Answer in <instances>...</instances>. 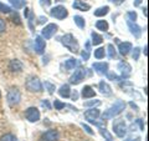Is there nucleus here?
<instances>
[{"label": "nucleus", "mask_w": 149, "mask_h": 141, "mask_svg": "<svg viewBox=\"0 0 149 141\" xmlns=\"http://www.w3.org/2000/svg\"><path fill=\"white\" fill-rule=\"evenodd\" d=\"M26 89L31 92H41L42 91V84H41L39 78L31 76L26 81Z\"/></svg>", "instance_id": "obj_4"}, {"label": "nucleus", "mask_w": 149, "mask_h": 141, "mask_svg": "<svg viewBox=\"0 0 149 141\" xmlns=\"http://www.w3.org/2000/svg\"><path fill=\"white\" fill-rule=\"evenodd\" d=\"M81 56H82V59L86 61V60H88V58H90V51H88V50H83L81 53Z\"/></svg>", "instance_id": "obj_41"}, {"label": "nucleus", "mask_w": 149, "mask_h": 141, "mask_svg": "<svg viewBox=\"0 0 149 141\" xmlns=\"http://www.w3.org/2000/svg\"><path fill=\"white\" fill-rule=\"evenodd\" d=\"M129 105H130V106H132V107H133V109H136V110H139V109H138V106H137L136 104H134V102H132V101H130V102H129Z\"/></svg>", "instance_id": "obj_49"}, {"label": "nucleus", "mask_w": 149, "mask_h": 141, "mask_svg": "<svg viewBox=\"0 0 149 141\" xmlns=\"http://www.w3.org/2000/svg\"><path fill=\"white\" fill-rule=\"evenodd\" d=\"M133 49V45L129 41H124V43H119L118 45V51L122 56H127L129 54V51Z\"/></svg>", "instance_id": "obj_16"}, {"label": "nucleus", "mask_w": 149, "mask_h": 141, "mask_svg": "<svg viewBox=\"0 0 149 141\" xmlns=\"http://www.w3.org/2000/svg\"><path fill=\"white\" fill-rule=\"evenodd\" d=\"M96 27H97V30H101V31H107L108 30V23H107L106 20H98L96 23Z\"/></svg>", "instance_id": "obj_26"}, {"label": "nucleus", "mask_w": 149, "mask_h": 141, "mask_svg": "<svg viewBox=\"0 0 149 141\" xmlns=\"http://www.w3.org/2000/svg\"><path fill=\"white\" fill-rule=\"evenodd\" d=\"M81 95H82V97H83V99H92V97H95V96H96V91L93 90V89H92L91 86L86 85L85 87L82 89Z\"/></svg>", "instance_id": "obj_20"}, {"label": "nucleus", "mask_w": 149, "mask_h": 141, "mask_svg": "<svg viewBox=\"0 0 149 141\" xmlns=\"http://www.w3.org/2000/svg\"><path fill=\"white\" fill-rule=\"evenodd\" d=\"M98 89H100L102 95H104V96H111L112 95V89H111V86L108 85V84L104 81V80L98 84Z\"/></svg>", "instance_id": "obj_18"}, {"label": "nucleus", "mask_w": 149, "mask_h": 141, "mask_svg": "<svg viewBox=\"0 0 149 141\" xmlns=\"http://www.w3.org/2000/svg\"><path fill=\"white\" fill-rule=\"evenodd\" d=\"M73 20H74V24H76L78 27H80V29H85L86 21H85V19H83L81 15H74Z\"/></svg>", "instance_id": "obj_25"}, {"label": "nucleus", "mask_w": 149, "mask_h": 141, "mask_svg": "<svg viewBox=\"0 0 149 141\" xmlns=\"http://www.w3.org/2000/svg\"><path fill=\"white\" fill-rule=\"evenodd\" d=\"M57 29H58V26L56 24H52V23H51V24H47L42 29V31H41V36H42L44 39L49 40L56 34V32H57Z\"/></svg>", "instance_id": "obj_7"}, {"label": "nucleus", "mask_w": 149, "mask_h": 141, "mask_svg": "<svg viewBox=\"0 0 149 141\" xmlns=\"http://www.w3.org/2000/svg\"><path fill=\"white\" fill-rule=\"evenodd\" d=\"M101 101L100 100H92V101H86L83 106H95V105H100Z\"/></svg>", "instance_id": "obj_39"}, {"label": "nucleus", "mask_w": 149, "mask_h": 141, "mask_svg": "<svg viewBox=\"0 0 149 141\" xmlns=\"http://www.w3.org/2000/svg\"><path fill=\"white\" fill-rule=\"evenodd\" d=\"M45 48H46V41L42 36H36L35 39V51L36 54L42 55L45 53Z\"/></svg>", "instance_id": "obj_13"}, {"label": "nucleus", "mask_w": 149, "mask_h": 141, "mask_svg": "<svg viewBox=\"0 0 149 141\" xmlns=\"http://www.w3.org/2000/svg\"><path fill=\"white\" fill-rule=\"evenodd\" d=\"M127 16H128V20H130V21H136L137 20V13L136 11H128Z\"/></svg>", "instance_id": "obj_36"}, {"label": "nucleus", "mask_w": 149, "mask_h": 141, "mask_svg": "<svg viewBox=\"0 0 149 141\" xmlns=\"http://www.w3.org/2000/svg\"><path fill=\"white\" fill-rule=\"evenodd\" d=\"M125 141H141V137H136V139H133V137H129V139H127Z\"/></svg>", "instance_id": "obj_48"}, {"label": "nucleus", "mask_w": 149, "mask_h": 141, "mask_svg": "<svg viewBox=\"0 0 149 141\" xmlns=\"http://www.w3.org/2000/svg\"><path fill=\"white\" fill-rule=\"evenodd\" d=\"M60 41H61V44L67 50L71 51V53H73V54L80 53V45H78V41L72 34H65L63 36L60 37Z\"/></svg>", "instance_id": "obj_2"}, {"label": "nucleus", "mask_w": 149, "mask_h": 141, "mask_svg": "<svg viewBox=\"0 0 149 141\" xmlns=\"http://www.w3.org/2000/svg\"><path fill=\"white\" fill-rule=\"evenodd\" d=\"M85 76H86V70L85 69H77L76 71H74L71 78H70V84H72V85H78V84L82 82V80H85Z\"/></svg>", "instance_id": "obj_6"}, {"label": "nucleus", "mask_w": 149, "mask_h": 141, "mask_svg": "<svg viewBox=\"0 0 149 141\" xmlns=\"http://www.w3.org/2000/svg\"><path fill=\"white\" fill-rule=\"evenodd\" d=\"M6 29V24H5V21L3 20L1 18H0V34H3L4 31H5Z\"/></svg>", "instance_id": "obj_40"}, {"label": "nucleus", "mask_w": 149, "mask_h": 141, "mask_svg": "<svg viewBox=\"0 0 149 141\" xmlns=\"http://www.w3.org/2000/svg\"><path fill=\"white\" fill-rule=\"evenodd\" d=\"M72 8L76 9V10H81V11H88L91 9V5L90 4H86L81 1V0H76L73 4H72Z\"/></svg>", "instance_id": "obj_19"}, {"label": "nucleus", "mask_w": 149, "mask_h": 141, "mask_svg": "<svg viewBox=\"0 0 149 141\" xmlns=\"http://www.w3.org/2000/svg\"><path fill=\"white\" fill-rule=\"evenodd\" d=\"M143 14H144V16H146V18L148 16V13H147V8H144V9H143Z\"/></svg>", "instance_id": "obj_51"}, {"label": "nucleus", "mask_w": 149, "mask_h": 141, "mask_svg": "<svg viewBox=\"0 0 149 141\" xmlns=\"http://www.w3.org/2000/svg\"><path fill=\"white\" fill-rule=\"evenodd\" d=\"M132 50H133V49H132ZM139 54H141V49H139V48H134L133 54H132L133 60H138V59H139Z\"/></svg>", "instance_id": "obj_37"}, {"label": "nucleus", "mask_w": 149, "mask_h": 141, "mask_svg": "<svg viewBox=\"0 0 149 141\" xmlns=\"http://www.w3.org/2000/svg\"><path fill=\"white\" fill-rule=\"evenodd\" d=\"M81 125H82V128L85 129V131H86V133H87L88 135H95V131H93V130H92V129H91L88 125H86L85 123H82Z\"/></svg>", "instance_id": "obj_38"}, {"label": "nucleus", "mask_w": 149, "mask_h": 141, "mask_svg": "<svg viewBox=\"0 0 149 141\" xmlns=\"http://www.w3.org/2000/svg\"><path fill=\"white\" fill-rule=\"evenodd\" d=\"M108 13H109V6H107V5L106 6H101V8H98V9H96V10H95V16L103 18Z\"/></svg>", "instance_id": "obj_22"}, {"label": "nucleus", "mask_w": 149, "mask_h": 141, "mask_svg": "<svg viewBox=\"0 0 149 141\" xmlns=\"http://www.w3.org/2000/svg\"><path fill=\"white\" fill-rule=\"evenodd\" d=\"M41 6H50L51 5V0H40Z\"/></svg>", "instance_id": "obj_42"}, {"label": "nucleus", "mask_w": 149, "mask_h": 141, "mask_svg": "<svg viewBox=\"0 0 149 141\" xmlns=\"http://www.w3.org/2000/svg\"><path fill=\"white\" fill-rule=\"evenodd\" d=\"M100 133H101V135L103 136L104 139H107V141H112V140H113V136L108 133V130H106V128H101Z\"/></svg>", "instance_id": "obj_30"}, {"label": "nucleus", "mask_w": 149, "mask_h": 141, "mask_svg": "<svg viewBox=\"0 0 149 141\" xmlns=\"http://www.w3.org/2000/svg\"><path fill=\"white\" fill-rule=\"evenodd\" d=\"M50 15L55 19H57V20H63V19H66L68 16V10L62 5H57L50 10Z\"/></svg>", "instance_id": "obj_5"}, {"label": "nucleus", "mask_w": 149, "mask_h": 141, "mask_svg": "<svg viewBox=\"0 0 149 141\" xmlns=\"http://www.w3.org/2000/svg\"><path fill=\"white\" fill-rule=\"evenodd\" d=\"M0 141H17V139H16V136L13 134H5L1 136Z\"/></svg>", "instance_id": "obj_31"}, {"label": "nucleus", "mask_w": 149, "mask_h": 141, "mask_svg": "<svg viewBox=\"0 0 149 141\" xmlns=\"http://www.w3.org/2000/svg\"><path fill=\"white\" fill-rule=\"evenodd\" d=\"M58 95L61 96V97H65V99L70 97V95H71V89H70V85H67V84H65V85H62L61 87H60V90H58Z\"/></svg>", "instance_id": "obj_21"}, {"label": "nucleus", "mask_w": 149, "mask_h": 141, "mask_svg": "<svg viewBox=\"0 0 149 141\" xmlns=\"http://www.w3.org/2000/svg\"><path fill=\"white\" fill-rule=\"evenodd\" d=\"M109 3H113L114 5H120V4H123L125 0H108Z\"/></svg>", "instance_id": "obj_44"}, {"label": "nucleus", "mask_w": 149, "mask_h": 141, "mask_svg": "<svg viewBox=\"0 0 149 141\" xmlns=\"http://www.w3.org/2000/svg\"><path fill=\"white\" fill-rule=\"evenodd\" d=\"M11 11V8L9 6V5H5V4H3V3H0V13H3V14H10Z\"/></svg>", "instance_id": "obj_34"}, {"label": "nucleus", "mask_w": 149, "mask_h": 141, "mask_svg": "<svg viewBox=\"0 0 149 141\" xmlns=\"http://www.w3.org/2000/svg\"><path fill=\"white\" fill-rule=\"evenodd\" d=\"M13 21H14V23H16V24H19V25L21 24V21L19 20V16H17V14H16V13H15V15L13 16Z\"/></svg>", "instance_id": "obj_45"}, {"label": "nucleus", "mask_w": 149, "mask_h": 141, "mask_svg": "<svg viewBox=\"0 0 149 141\" xmlns=\"http://www.w3.org/2000/svg\"><path fill=\"white\" fill-rule=\"evenodd\" d=\"M58 139H60V134L57 130H47L41 136L42 141H57Z\"/></svg>", "instance_id": "obj_12"}, {"label": "nucleus", "mask_w": 149, "mask_h": 141, "mask_svg": "<svg viewBox=\"0 0 149 141\" xmlns=\"http://www.w3.org/2000/svg\"><path fill=\"white\" fill-rule=\"evenodd\" d=\"M124 109H125V102L123 100H117L108 110H106V112H103L102 119L103 120H111V119H113V117L118 116L119 114H122Z\"/></svg>", "instance_id": "obj_1"}, {"label": "nucleus", "mask_w": 149, "mask_h": 141, "mask_svg": "<svg viewBox=\"0 0 149 141\" xmlns=\"http://www.w3.org/2000/svg\"><path fill=\"white\" fill-rule=\"evenodd\" d=\"M144 55L148 56V46H147V45L144 46Z\"/></svg>", "instance_id": "obj_50"}, {"label": "nucleus", "mask_w": 149, "mask_h": 141, "mask_svg": "<svg viewBox=\"0 0 149 141\" xmlns=\"http://www.w3.org/2000/svg\"><path fill=\"white\" fill-rule=\"evenodd\" d=\"M106 55V50L104 48H98L95 50V58L96 59H103Z\"/></svg>", "instance_id": "obj_29"}, {"label": "nucleus", "mask_w": 149, "mask_h": 141, "mask_svg": "<svg viewBox=\"0 0 149 141\" xmlns=\"http://www.w3.org/2000/svg\"><path fill=\"white\" fill-rule=\"evenodd\" d=\"M91 37H92V44L93 45H100V44H102V41H103L102 35L97 34V32H95V31L91 34Z\"/></svg>", "instance_id": "obj_27"}, {"label": "nucleus", "mask_w": 149, "mask_h": 141, "mask_svg": "<svg viewBox=\"0 0 149 141\" xmlns=\"http://www.w3.org/2000/svg\"><path fill=\"white\" fill-rule=\"evenodd\" d=\"M9 69H10V71H13V73H20V71H22V69H24V64L17 59H13L9 63Z\"/></svg>", "instance_id": "obj_15"}, {"label": "nucleus", "mask_w": 149, "mask_h": 141, "mask_svg": "<svg viewBox=\"0 0 149 141\" xmlns=\"http://www.w3.org/2000/svg\"><path fill=\"white\" fill-rule=\"evenodd\" d=\"M0 99H1V92H0Z\"/></svg>", "instance_id": "obj_53"}, {"label": "nucleus", "mask_w": 149, "mask_h": 141, "mask_svg": "<svg viewBox=\"0 0 149 141\" xmlns=\"http://www.w3.org/2000/svg\"><path fill=\"white\" fill-rule=\"evenodd\" d=\"M107 78H108V80H113V81H118V80H120V76H118L117 74L114 73H107Z\"/></svg>", "instance_id": "obj_35"}, {"label": "nucleus", "mask_w": 149, "mask_h": 141, "mask_svg": "<svg viewBox=\"0 0 149 141\" xmlns=\"http://www.w3.org/2000/svg\"><path fill=\"white\" fill-rule=\"evenodd\" d=\"M9 1H10L13 8H15L16 10H19V9H22L26 5V0H9Z\"/></svg>", "instance_id": "obj_24"}, {"label": "nucleus", "mask_w": 149, "mask_h": 141, "mask_svg": "<svg viewBox=\"0 0 149 141\" xmlns=\"http://www.w3.org/2000/svg\"><path fill=\"white\" fill-rule=\"evenodd\" d=\"M143 1V0H134L133 4H134V6H138V5H141V3Z\"/></svg>", "instance_id": "obj_47"}, {"label": "nucleus", "mask_w": 149, "mask_h": 141, "mask_svg": "<svg viewBox=\"0 0 149 141\" xmlns=\"http://www.w3.org/2000/svg\"><path fill=\"white\" fill-rule=\"evenodd\" d=\"M127 25H128L129 30H130V34L136 37V39H139V37L142 36V29H141V26H139L138 24H136V21L128 20L127 21Z\"/></svg>", "instance_id": "obj_11"}, {"label": "nucleus", "mask_w": 149, "mask_h": 141, "mask_svg": "<svg viewBox=\"0 0 149 141\" xmlns=\"http://www.w3.org/2000/svg\"><path fill=\"white\" fill-rule=\"evenodd\" d=\"M101 115V111L97 109V107H92V109L90 110H87L85 112V117H86V120L87 121H90V123L92 124H95L96 123V120L98 119V116Z\"/></svg>", "instance_id": "obj_10"}, {"label": "nucleus", "mask_w": 149, "mask_h": 141, "mask_svg": "<svg viewBox=\"0 0 149 141\" xmlns=\"http://www.w3.org/2000/svg\"><path fill=\"white\" fill-rule=\"evenodd\" d=\"M25 117L26 120H29L30 123H36V121L40 120V111L37 107L31 106L25 111Z\"/></svg>", "instance_id": "obj_8"}, {"label": "nucleus", "mask_w": 149, "mask_h": 141, "mask_svg": "<svg viewBox=\"0 0 149 141\" xmlns=\"http://www.w3.org/2000/svg\"><path fill=\"white\" fill-rule=\"evenodd\" d=\"M44 86H45L46 90H47V92H49V94H54V92H55V90H56L55 85H54V84H51L50 81H45Z\"/></svg>", "instance_id": "obj_32"}, {"label": "nucleus", "mask_w": 149, "mask_h": 141, "mask_svg": "<svg viewBox=\"0 0 149 141\" xmlns=\"http://www.w3.org/2000/svg\"><path fill=\"white\" fill-rule=\"evenodd\" d=\"M92 68L101 75H106L108 73V63H95Z\"/></svg>", "instance_id": "obj_17"}, {"label": "nucleus", "mask_w": 149, "mask_h": 141, "mask_svg": "<svg viewBox=\"0 0 149 141\" xmlns=\"http://www.w3.org/2000/svg\"><path fill=\"white\" fill-rule=\"evenodd\" d=\"M107 51H108V56L111 59H116V56H117V51H116V48H114L113 44L107 45Z\"/></svg>", "instance_id": "obj_28"}, {"label": "nucleus", "mask_w": 149, "mask_h": 141, "mask_svg": "<svg viewBox=\"0 0 149 141\" xmlns=\"http://www.w3.org/2000/svg\"><path fill=\"white\" fill-rule=\"evenodd\" d=\"M54 106H55V109H56V110H62L63 107H66L67 105L65 104V102L57 100V99H55V101H54Z\"/></svg>", "instance_id": "obj_33"}, {"label": "nucleus", "mask_w": 149, "mask_h": 141, "mask_svg": "<svg viewBox=\"0 0 149 141\" xmlns=\"http://www.w3.org/2000/svg\"><path fill=\"white\" fill-rule=\"evenodd\" d=\"M55 1H58L60 3V1H65V0H55Z\"/></svg>", "instance_id": "obj_52"}, {"label": "nucleus", "mask_w": 149, "mask_h": 141, "mask_svg": "<svg viewBox=\"0 0 149 141\" xmlns=\"http://www.w3.org/2000/svg\"><path fill=\"white\" fill-rule=\"evenodd\" d=\"M113 131L118 137H124L127 134V126H125L124 121H118V123L113 124Z\"/></svg>", "instance_id": "obj_9"}, {"label": "nucleus", "mask_w": 149, "mask_h": 141, "mask_svg": "<svg viewBox=\"0 0 149 141\" xmlns=\"http://www.w3.org/2000/svg\"><path fill=\"white\" fill-rule=\"evenodd\" d=\"M41 105H42V106H45L46 107V109H51V105H50V102L47 101V100H42V101H41Z\"/></svg>", "instance_id": "obj_43"}, {"label": "nucleus", "mask_w": 149, "mask_h": 141, "mask_svg": "<svg viewBox=\"0 0 149 141\" xmlns=\"http://www.w3.org/2000/svg\"><path fill=\"white\" fill-rule=\"evenodd\" d=\"M8 104L10 105V106H16L20 104V101H21V92L20 90H19L17 87H13L9 90L8 92Z\"/></svg>", "instance_id": "obj_3"}, {"label": "nucleus", "mask_w": 149, "mask_h": 141, "mask_svg": "<svg viewBox=\"0 0 149 141\" xmlns=\"http://www.w3.org/2000/svg\"><path fill=\"white\" fill-rule=\"evenodd\" d=\"M78 65V61L74 58H71V59H68L66 60V63H65V69L66 70H73L74 68H76Z\"/></svg>", "instance_id": "obj_23"}, {"label": "nucleus", "mask_w": 149, "mask_h": 141, "mask_svg": "<svg viewBox=\"0 0 149 141\" xmlns=\"http://www.w3.org/2000/svg\"><path fill=\"white\" fill-rule=\"evenodd\" d=\"M118 70L122 74V78H128L130 73H132V66L127 61H120L118 64Z\"/></svg>", "instance_id": "obj_14"}, {"label": "nucleus", "mask_w": 149, "mask_h": 141, "mask_svg": "<svg viewBox=\"0 0 149 141\" xmlns=\"http://www.w3.org/2000/svg\"><path fill=\"white\" fill-rule=\"evenodd\" d=\"M70 96H71V97H72V100H73V101H76V100H77V99H78V92H77L76 90H74V91L72 92V95H70Z\"/></svg>", "instance_id": "obj_46"}]
</instances>
